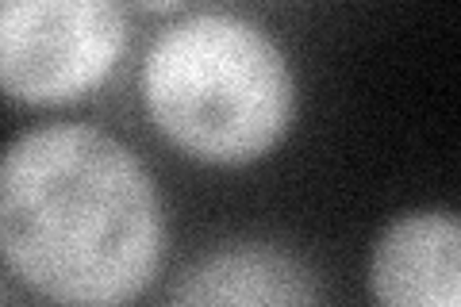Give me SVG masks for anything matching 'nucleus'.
Wrapping results in <instances>:
<instances>
[{
    "label": "nucleus",
    "instance_id": "obj_2",
    "mask_svg": "<svg viewBox=\"0 0 461 307\" xmlns=\"http://www.w3.org/2000/svg\"><path fill=\"white\" fill-rule=\"evenodd\" d=\"M139 100L158 135L208 169L262 162L300 115L285 47L239 12H193L162 27L142 54Z\"/></svg>",
    "mask_w": 461,
    "mask_h": 307
},
{
    "label": "nucleus",
    "instance_id": "obj_3",
    "mask_svg": "<svg viewBox=\"0 0 461 307\" xmlns=\"http://www.w3.org/2000/svg\"><path fill=\"white\" fill-rule=\"evenodd\" d=\"M131 47L123 0H0V96L69 108L96 96Z\"/></svg>",
    "mask_w": 461,
    "mask_h": 307
},
{
    "label": "nucleus",
    "instance_id": "obj_5",
    "mask_svg": "<svg viewBox=\"0 0 461 307\" xmlns=\"http://www.w3.org/2000/svg\"><path fill=\"white\" fill-rule=\"evenodd\" d=\"M323 288L296 254L273 242H230L193 257L166 303H320Z\"/></svg>",
    "mask_w": 461,
    "mask_h": 307
},
{
    "label": "nucleus",
    "instance_id": "obj_4",
    "mask_svg": "<svg viewBox=\"0 0 461 307\" xmlns=\"http://www.w3.org/2000/svg\"><path fill=\"white\" fill-rule=\"evenodd\" d=\"M369 292L388 307L461 303V223L450 208H415L388 223L369 250Z\"/></svg>",
    "mask_w": 461,
    "mask_h": 307
},
{
    "label": "nucleus",
    "instance_id": "obj_6",
    "mask_svg": "<svg viewBox=\"0 0 461 307\" xmlns=\"http://www.w3.org/2000/svg\"><path fill=\"white\" fill-rule=\"evenodd\" d=\"M127 8L147 12V16H173V12L189 8V0H123Z\"/></svg>",
    "mask_w": 461,
    "mask_h": 307
},
{
    "label": "nucleus",
    "instance_id": "obj_1",
    "mask_svg": "<svg viewBox=\"0 0 461 307\" xmlns=\"http://www.w3.org/2000/svg\"><path fill=\"white\" fill-rule=\"evenodd\" d=\"M169 219L147 162L62 120L0 146V261L54 303H131L166 269Z\"/></svg>",
    "mask_w": 461,
    "mask_h": 307
}]
</instances>
